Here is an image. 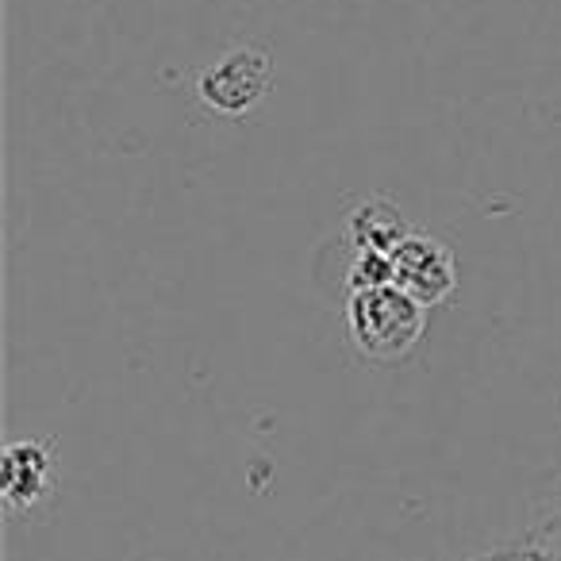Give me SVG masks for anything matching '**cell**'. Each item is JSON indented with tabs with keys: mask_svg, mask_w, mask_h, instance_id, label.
Segmentation results:
<instances>
[{
	"mask_svg": "<svg viewBox=\"0 0 561 561\" xmlns=\"http://www.w3.org/2000/svg\"><path fill=\"white\" fill-rule=\"evenodd\" d=\"M346 247L351 254H377V257H392L397 247L408 239V224L404 211L397 208L385 196H374V201L358 204V208L346 216Z\"/></svg>",
	"mask_w": 561,
	"mask_h": 561,
	"instance_id": "5",
	"label": "cell"
},
{
	"mask_svg": "<svg viewBox=\"0 0 561 561\" xmlns=\"http://www.w3.org/2000/svg\"><path fill=\"white\" fill-rule=\"evenodd\" d=\"M273 85V58L254 43L224 50L196 81V96L208 112L227 119H239L265 101Z\"/></svg>",
	"mask_w": 561,
	"mask_h": 561,
	"instance_id": "2",
	"label": "cell"
},
{
	"mask_svg": "<svg viewBox=\"0 0 561 561\" xmlns=\"http://www.w3.org/2000/svg\"><path fill=\"white\" fill-rule=\"evenodd\" d=\"M427 312L397 285H369V289L346 293V335L358 358L374 366H392L420 346L427 331Z\"/></svg>",
	"mask_w": 561,
	"mask_h": 561,
	"instance_id": "1",
	"label": "cell"
},
{
	"mask_svg": "<svg viewBox=\"0 0 561 561\" xmlns=\"http://www.w3.org/2000/svg\"><path fill=\"white\" fill-rule=\"evenodd\" d=\"M558 504H561V477H558Z\"/></svg>",
	"mask_w": 561,
	"mask_h": 561,
	"instance_id": "6",
	"label": "cell"
},
{
	"mask_svg": "<svg viewBox=\"0 0 561 561\" xmlns=\"http://www.w3.org/2000/svg\"><path fill=\"white\" fill-rule=\"evenodd\" d=\"M55 469H50V450L39 438H20L4 450L0 466V484H4V504L12 512H27L50 492Z\"/></svg>",
	"mask_w": 561,
	"mask_h": 561,
	"instance_id": "4",
	"label": "cell"
},
{
	"mask_svg": "<svg viewBox=\"0 0 561 561\" xmlns=\"http://www.w3.org/2000/svg\"><path fill=\"white\" fill-rule=\"evenodd\" d=\"M392 285L404 289L423 308H438L458 289V262L443 239L431 234H408L392 254Z\"/></svg>",
	"mask_w": 561,
	"mask_h": 561,
	"instance_id": "3",
	"label": "cell"
}]
</instances>
